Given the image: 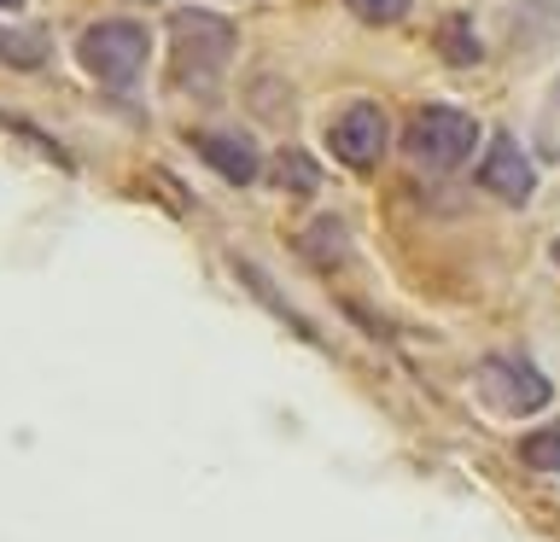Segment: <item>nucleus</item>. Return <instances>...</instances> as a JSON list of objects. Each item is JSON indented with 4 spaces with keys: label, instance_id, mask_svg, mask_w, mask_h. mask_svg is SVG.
I'll return each mask as SVG.
<instances>
[{
    "label": "nucleus",
    "instance_id": "obj_2",
    "mask_svg": "<svg viewBox=\"0 0 560 542\" xmlns=\"http://www.w3.org/2000/svg\"><path fill=\"white\" fill-rule=\"evenodd\" d=\"M479 146V122L455 105H427L415 122H409V157L420 169H455L467 164V152Z\"/></svg>",
    "mask_w": 560,
    "mask_h": 542
},
{
    "label": "nucleus",
    "instance_id": "obj_12",
    "mask_svg": "<svg viewBox=\"0 0 560 542\" xmlns=\"http://www.w3.org/2000/svg\"><path fill=\"white\" fill-rule=\"evenodd\" d=\"M280 181L298 187V192H315V164L304 152H287V157H280Z\"/></svg>",
    "mask_w": 560,
    "mask_h": 542
},
{
    "label": "nucleus",
    "instance_id": "obj_3",
    "mask_svg": "<svg viewBox=\"0 0 560 542\" xmlns=\"http://www.w3.org/2000/svg\"><path fill=\"white\" fill-rule=\"evenodd\" d=\"M175 59H182V82H210L234 52V30L210 12H175Z\"/></svg>",
    "mask_w": 560,
    "mask_h": 542
},
{
    "label": "nucleus",
    "instance_id": "obj_9",
    "mask_svg": "<svg viewBox=\"0 0 560 542\" xmlns=\"http://www.w3.org/2000/svg\"><path fill=\"white\" fill-rule=\"evenodd\" d=\"M0 59L18 64V70H35L47 59V42H42V35H30V30H0Z\"/></svg>",
    "mask_w": 560,
    "mask_h": 542
},
{
    "label": "nucleus",
    "instance_id": "obj_4",
    "mask_svg": "<svg viewBox=\"0 0 560 542\" xmlns=\"http://www.w3.org/2000/svg\"><path fill=\"white\" fill-rule=\"evenodd\" d=\"M479 391L497 414H537V409H549V397H555L549 379H542L525 356H490L479 367Z\"/></svg>",
    "mask_w": 560,
    "mask_h": 542
},
{
    "label": "nucleus",
    "instance_id": "obj_1",
    "mask_svg": "<svg viewBox=\"0 0 560 542\" xmlns=\"http://www.w3.org/2000/svg\"><path fill=\"white\" fill-rule=\"evenodd\" d=\"M77 52L105 87H129L140 76V64H147V52H152V35L140 24H129V17H105V24H94L82 35Z\"/></svg>",
    "mask_w": 560,
    "mask_h": 542
},
{
    "label": "nucleus",
    "instance_id": "obj_14",
    "mask_svg": "<svg viewBox=\"0 0 560 542\" xmlns=\"http://www.w3.org/2000/svg\"><path fill=\"white\" fill-rule=\"evenodd\" d=\"M555 262H560V239H555Z\"/></svg>",
    "mask_w": 560,
    "mask_h": 542
},
{
    "label": "nucleus",
    "instance_id": "obj_11",
    "mask_svg": "<svg viewBox=\"0 0 560 542\" xmlns=\"http://www.w3.org/2000/svg\"><path fill=\"white\" fill-rule=\"evenodd\" d=\"M350 12L362 17V24H397L402 12H409V0H345Z\"/></svg>",
    "mask_w": 560,
    "mask_h": 542
},
{
    "label": "nucleus",
    "instance_id": "obj_5",
    "mask_svg": "<svg viewBox=\"0 0 560 542\" xmlns=\"http://www.w3.org/2000/svg\"><path fill=\"white\" fill-rule=\"evenodd\" d=\"M385 140H392V129H385V111H380V105H368V99L345 105V111L327 122V146H332V157H339V164H350V169L380 164Z\"/></svg>",
    "mask_w": 560,
    "mask_h": 542
},
{
    "label": "nucleus",
    "instance_id": "obj_10",
    "mask_svg": "<svg viewBox=\"0 0 560 542\" xmlns=\"http://www.w3.org/2000/svg\"><path fill=\"white\" fill-rule=\"evenodd\" d=\"M520 455H525V467H537V472H560V426L532 432L520 444Z\"/></svg>",
    "mask_w": 560,
    "mask_h": 542
},
{
    "label": "nucleus",
    "instance_id": "obj_7",
    "mask_svg": "<svg viewBox=\"0 0 560 542\" xmlns=\"http://www.w3.org/2000/svg\"><path fill=\"white\" fill-rule=\"evenodd\" d=\"M199 157L210 169L222 175V181H257V152H252V140H240V134H199Z\"/></svg>",
    "mask_w": 560,
    "mask_h": 542
},
{
    "label": "nucleus",
    "instance_id": "obj_6",
    "mask_svg": "<svg viewBox=\"0 0 560 542\" xmlns=\"http://www.w3.org/2000/svg\"><path fill=\"white\" fill-rule=\"evenodd\" d=\"M479 181L497 192V199L525 204V199H532V187H537V169H532V157L520 152L514 134H497V140H490V152H485V164H479Z\"/></svg>",
    "mask_w": 560,
    "mask_h": 542
},
{
    "label": "nucleus",
    "instance_id": "obj_8",
    "mask_svg": "<svg viewBox=\"0 0 560 542\" xmlns=\"http://www.w3.org/2000/svg\"><path fill=\"white\" fill-rule=\"evenodd\" d=\"M438 47H444L450 64H472V59H479V35H472L467 17H444V30H438Z\"/></svg>",
    "mask_w": 560,
    "mask_h": 542
},
{
    "label": "nucleus",
    "instance_id": "obj_13",
    "mask_svg": "<svg viewBox=\"0 0 560 542\" xmlns=\"http://www.w3.org/2000/svg\"><path fill=\"white\" fill-rule=\"evenodd\" d=\"M0 7H7V12H18V7H24V0H0Z\"/></svg>",
    "mask_w": 560,
    "mask_h": 542
}]
</instances>
